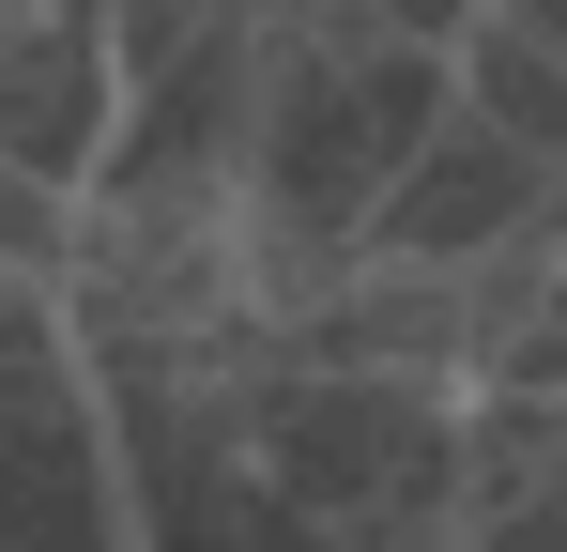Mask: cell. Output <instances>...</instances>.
Returning <instances> with one entry per match:
<instances>
[{
  "instance_id": "277c9868",
  "label": "cell",
  "mask_w": 567,
  "mask_h": 552,
  "mask_svg": "<svg viewBox=\"0 0 567 552\" xmlns=\"http://www.w3.org/2000/svg\"><path fill=\"white\" fill-rule=\"evenodd\" d=\"M491 16H522V31H537V47L567 62V0H491Z\"/></svg>"
},
{
  "instance_id": "3957f363",
  "label": "cell",
  "mask_w": 567,
  "mask_h": 552,
  "mask_svg": "<svg viewBox=\"0 0 567 552\" xmlns=\"http://www.w3.org/2000/svg\"><path fill=\"white\" fill-rule=\"evenodd\" d=\"M0 262H16V276H62V262H78V184H47V170L0 154Z\"/></svg>"
},
{
  "instance_id": "6da1fadb",
  "label": "cell",
  "mask_w": 567,
  "mask_h": 552,
  "mask_svg": "<svg viewBox=\"0 0 567 552\" xmlns=\"http://www.w3.org/2000/svg\"><path fill=\"white\" fill-rule=\"evenodd\" d=\"M567 200V170H537L506 123H475V108H445L430 139H414V170L383 184V215H369V246L383 262H491V246H522L537 215Z\"/></svg>"
},
{
  "instance_id": "7a4b0ae2",
  "label": "cell",
  "mask_w": 567,
  "mask_h": 552,
  "mask_svg": "<svg viewBox=\"0 0 567 552\" xmlns=\"http://www.w3.org/2000/svg\"><path fill=\"white\" fill-rule=\"evenodd\" d=\"M445 78H461V108H475V123H506L537 170H567V62L522 31V16H475L461 47H445Z\"/></svg>"
},
{
  "instance_id": "5b68a950",
  "label": "cell",
  "mask_w": 567,
  "mask_h": 552,
  "mask_svg": "<svg viewBox=\"0 0 567 552\" xmlns=\"http://www.w3.org/2000/svg\"><path fill=\"white\" fill-rule=\"evenodd\" d=\"M31 307H47V276H16V262H0V323H31Z\"/></svg>"
}]
</instances>
